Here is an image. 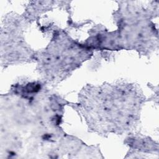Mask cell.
Here are the masks:
<instances>
[{
  "instance_id": "obj_3",
  "label": "cell",
  "mask_w": 159,
  "mask_h": 159,
  "mask_svg": "<svg viewBox=\"0 0 159 159\" xmlns=\"http://www.w3.org/2000/svg\"><path fill=\"white\" fill-rule=\"evenodd\" d=\"M22 19L10 17L1 27V61L5 63L21 62L32 58L31 50L25 43Z\"/></svg>"
},
{
  "instance_id": "obj_2",
  "label": "cell",
  "mask_w": 159,
  "mask_h": 159,
  "mask_svg": "<svg viewBox=\"0 0 159 159\" xmlns=\"http://www.w3.org/2000/svg\"><path fill=\"white\" fill-rule=\"evenodd\" d=\"M89 56V51L64 33L57 34L37 58L39 70L48 81L62 80Z\"/></svg>"
},
{
  "instance_id": "obj_1",
  "label": "cell",
  "mask_w": 159,
  "mask_h": 159,
  "mask_svg": "<svg viewBox=\"0 0 159 159\" xmlns=\"http://www.w3.org/2000/svg\"><path fill=\"white\" fill-rule=\"evenodd\" d=\"M143 99L133 84L89 86L80 95L79 107L89 128L99 134H122L139 119Z\"/></svg>"
}]
</instances>
